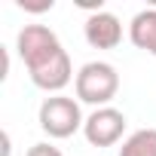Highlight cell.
Masks as SVG:
<instances>
[{
	"label": "cell",
	"mask_w": 156,
	"mask_h": 156,
	"mask_svg": "<svg viewBox=\"0 0 156 156\" xmlns=\"http://www.w3.org/2000/svg\"><path fill=\"white\" fill-rule=\"evenodd\" d=\"M16 49L28 67L31 83L43 92L61 95V89L76 80L73 67H70V55L64 52L58 34L46 25H25L16 37Z\"/></svg>",
	"instance_id": "obj_1"
},
{
	"label": "cell",
	"mask_w": 156,
	"mask_h": 156,
	"mask_svg": "<svg viewBox=\"0 0 156 156\" xmlns=\"http://www.w3.org/2000/svg\"><path fill=\"white\" fill-rule=\"evenodd\" d=\"M73 89H76V101L92 104L95 110L98 107H110V101L119 92V73L107 61H89V64H83L76 70Z\"/></svg>",
	"instance_id": "obj_2"
},
{
	"label": "cell",
	"mask_w": 156,
	"mask_h": 156,
	"mask_svg": "<svg viewBox=\"0 0 156 156\" xmlns=\"http://www.w3.org/2000/svg\"><path fill=\"white\" fill-rule=\"evenodd\" d=\"M37 122L55 141H64V138H70L73 132H80L86 126L80 101H73L67 95H49V98H43V104L37 110Z\"/></svg>",
	"instance_id": "obj_3"
},
{
	"label": "cell",
	"mask_w": 156,
	"mask_h": 156,
	"mask_svg": "<svg viewBox=\"0 0 156 156\" xmlns=\"http://www.w3.org/2000/svg\"><path fill=\"white\" fill-rule=\"evenodd\" d=\"M126 132V113L116 107H98L86 116L83 135L92 147H113Z\"/></svg>",
	"instance_id": "obj_4"
},
{
	"label": "cell",
	"mask_w": 156,
	"mask_h": 156,
	"mask_svg": "<svg viewBox=\"0 0 156 156\" xmlns=\"http://www.w3.org/2000/svg\"><path fill=\"white\" fill-rule=\"evenodd\" d=\"M83 34H86V43L92 49H116L122 43V22L113 12L101 9V12H92L86 19Z\"/></svg>",
	"instance_id": "obj_5"
},
{
	"label": "cell",
	"mask_w": 156,
	"mask_h": 156,
	"mask_svg": "<svg viewBox=\"0 0 156 156\" xmlns=\"http://www.w3.org/2000/svg\"><path fill=\"white\" fill-rule=\"evenodd\" d=\"M129 40H132L138 49H144L147 55L156 58V6L135 12V19H132V25H129Z\"/></svg>",
	"instance_id": "obj_6"
},
{
	"label": "cell",
	"mask_w": 156,
	"mask_h": 156,
	"mask_svg": "<svg viewBox=\"0 0 156 156\" xmlns=\"http://www.w3.org/2000/svg\"><path fill=\"white\" fill-rule=\"evenodd\" d=\"M119 156H156V129H138V132H132L122 141Z\"/></svg>",
	"instance_id": "obj_7"
},
{
	"label": "cell",
	"mask_w": 156,
	"mask_h": 156,
	"mask_svg": "<svg viewBox=\"0 0 156 156\" xmlns=\"http://www.w3.org/2000/svg\"><path fill=\"white\" fill-rule=\"evenodd\" d=\"M25 156H61V150L52 147V144H46V141H40V144H34Z\"/></svg>",
	"instance_id": "obj_8"
},
{
	"label": "cell",
	"mask_w": 156,
	"mask_h": 156,
	"mask_svg": "<svg viewBox=\"0 0 156 156\" xmlns=\"http://www.w3.org/2000/svg\"><path fill=\"white\" fill-rule=\"evenodd\" d=\"M153 6H156V3H153Z\"/></svg>",
	"instance_id": "obj_9"
}]
</instances>
